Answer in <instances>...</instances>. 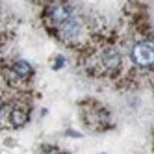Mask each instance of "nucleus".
I'll use <instances>...</instances> for the list:
<instances>
[{
	"label": "nucleus",
	"mask_w": 154,
	"mask_h": 154,
	"mask_svg": "<svg viewBox=\"0 0 154 154\" xmlns=\"http://www.w3.org/2000/svg\"><path fill=\"white\" fill-rule=\"evenodd\" d=\"M121 65H123V56L119 54L117 48H106L104 54H102V67L106 72H115L121 69Z\"/></svg>",
	"instance_id": "20e7f679"
},
{
	"label": "nucleus",
	"mask_w": 154,
	"mask_h": 154,
	"mask_svg": "<svg viewBox=\"0 0 154 154\" xmlns=\"http://www.w3.org/2000/svg\"><path fill=\"white\" fill-rule=\"evenodd\" d=\"M69 17H72V6L71 4H60V2H54L48 8V19L52 20L54 24H63Z\"/></svg>",
	"instance_id": "7ed1b4c3"
},
{
	"label": "nucleus",
	"mask_w": 154,
	"mask_h": 154,
	"mask_svg": "<svg viewBox=\"0 0 154 154\" xmlns=\"http://www.w3.org/2000/svg\"><path fill=\"white\" fill-rule=\"evenodd\" d=\"M28 119H30V113L23 106H15L11 112H9V123L13 126H24L28 123Z\"/></svg>",
	"instance_id": "423d86ee"
},
{
	"label": "nucleus",
	"mask_w": 154,
	"mask_h": 154,
	"mask_svg": "<svg viewBox=\"0 0 154 154\" xmlns=\"http://www.w3.org/2000/svg\"><path fill=\"white\" fill-rule=\"evenodd\" d=\"M6 115H8V106L6 104H0V121H2Z\"/></svg>",
	"instance_id": "0eeeda50"
},
{
	"label": "nucleus",
	"mask_w": 154,
	"mask_h": 154,
	"mask_svg": "<svg viewBox=\"0 0 154 154\" xmlns=\"http://www.w3.org/2000/svg\"><path fill=\"white\" fill-rule=\"evenodd\" d=\"M11 72L17 76V78H20V80H30V76L34 74V69H32V65H30L28 61L17 60V61H13V65H11Z\"/></svg>",
	"instance_id": "39448f33"
},
{
	"label": "nucleus",
	"mask_w": 154,
	"mask_h": 154,
	"mask_svg": "<svg viewBox=\"0 0 154 154\" xmlns=\"http://www.w3.org/2000/svg\"><path fill=\"white\" fill-rule=\"evenodd\" d=\"M130 58L137 67H150L152 65V41H137L130 48Z\"/></svg>",
	"instance_id": "f257e3e1"
},
{
	"label": "nucleus",
	"mask_w": 154,
	"mask_h": 154,
	"mask_svg": "<svg viewBox=\"0 0 154 154\" xmlns=\"http://www.w3.org/2000/svg\"><path fill=\"white\" fill-rule=\"evenodd\" d=\"M58 32H60V37L69 41V43H74L80 39V34H82V24L76 17H69L63 24L58 26Z\"/></svg>",
	"instance_id": "f03ea898"
}]
</instances>
